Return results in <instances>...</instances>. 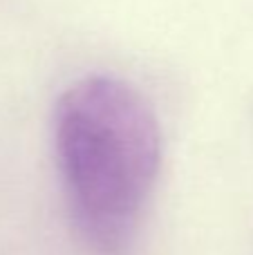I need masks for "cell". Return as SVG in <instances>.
Returning <instances> with one entry per match:
<instances>
[{
  "mask_svg": "<svg viewBox=\"0 0 253 255\" xmlns=\"http://www.w3.org/2000/svg\"><path fill=\"white\" fill-rule=\"evenodd\" d=\"M52 130L76 235L92 255H128L161 166L152 106L128 81L90 74L63 90Z\"/></svg>",
  "mask_w": 253,
  "mask_h": 255,
  "instance_id": "1",
  "label": "cell"
}]
</instances>
